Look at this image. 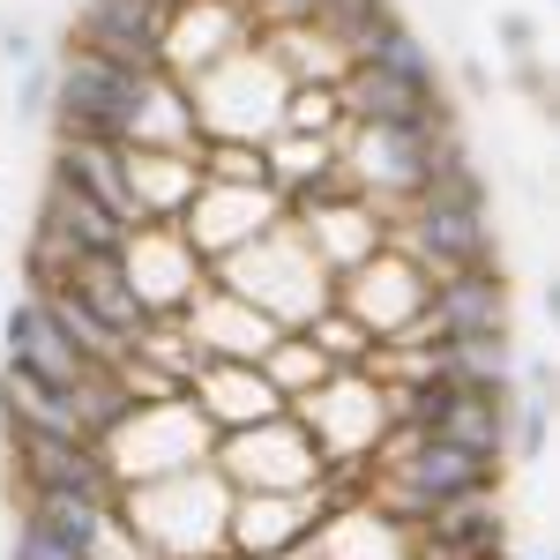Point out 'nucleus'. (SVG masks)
Masks as SVG:
<instances>
[{
	"instance_id": "f8f14e48",
	"label": "nucleus",
	"mask_w": 560,
	"mask_h": 560,
	"mask_svg": "<svg viewBox=\"0 0 560 560\" xmlns=\"http://www.w3.org/2000/svg\"><path fill=\"white\" fill-rule=\"evenodd\" d=\"M419 329L427 337H509V277L493 261L456 269V277H433Z\"/></svg>"
},
{
	"instance_id": "1a4fd4ad",
	"label": "nucleus",
	"mask_w": 560,
	"mask_h": 560,
	"mask_svg": "<svg viewBox=\"0 0 560 560\" xmlns=\"http://www.w3.org/2000/svg\"><path fill=\"white\" fill-rule=\"evenodd\" d=\"M8 448H15L23 493H75V501H113V509H120V486H113V471H105V448H97V441L8 433Z\"/></svg>"
},
{
	"instance_id": "c756f323",
	"label": "nucleus",
	"mask_w": 560,
	"mask_h": 560,
	"mask_svg": "<svg viewBox=\"0 0 560 560\" xmlns=\"http://www.w3.org/2000/svg\"><path fill=\"white\" fill-rule=\"evenodd\" d=\"M546 560H560V553H546Z\"/></svg>"
},
{
	"instance_id": "0eeeda50",
	"label": "nucleus",
	"mask_w": 560,
	"mask_h": 560,
	"mask_svg": "<svg viewBox=\"0 0 560 560\" xmlns=\"http://www.w3.org/2000/svg\"><path fill=\"white\" fill-rule=\"evenodd\" d=\"M165 31H173L165 0H90L83 8V52L135 68V75H165Z\"/></svg>"
},
{
	"instance_id": "dca6fc26",
	"label": "nucleus",
	"mask_w": 560,
	"mask_h": 560,
	"mask_svg": "<svg viewBox=\"0 0 560 560\" xmlns=\"http://www.w3.org/2000/svg\"><path fill=\"white\" fill-rule=\"evenodd\" d=\"M52 179L75 187L83 202H97L120 232H142V202H135V179H128V150H113V142H60Z\"/></svg>"
},
{
	"instance_id": "cd10ccee",
	"label": "nucleus",
	"mask_w": 560,
	"mask_h": 560,
	"mask_svg": "<svg viewBox=\"0 0 560 560\" xmlns=\"http://www.w3.org/2000/svg\"><path fill=\"white\" fill-rule=\"evenodd\" d=\"M232 8H247V0H232Z\"/></svg>"
},
{
	"instance_id": "f3484780",
	"label": "nucleus",
	"mask_w": 560,
	"mask_h": 560,
	"mask_svg": "<svg viewBox=\"0 0 560 560\" xmlns=\"http://www.w3.org/2000/svg\"><path fill=\"white\" fill-rule=\"evenodd\" d=\"M38 240H45V247H60L68 261H113V255H120V247L135 240V232H120V224H113V217L97 210V202H83L75 187H60V179H45Z\"/></svg>"
},
{
	"instance_id": "393cba45",
	"label": "nucleus",
	"mask_w": 560,
	"mask_h": 560,
	"mask_svg": "<svg viewBox=\"0 0 560 560\" xmlns=\"http://www.w3.org/2000/svg\"><path fill=\"white\" fill-rule=\"evenodd\" d=\"M45 97H52V75H31L23 83V113H45Z\"/></svg>"
},
{
	"instance_id": "bb28decb",
	"label": "nucleus",
	"mask_w": 560,
	"mask_h": 560,
	"mask_svg": "<svg viewBox=\"0 0 560 560\" xmlns=\"http://www.w3.org/2000/svg\"><path fill=\"white\" fill-rule=\"evenodd\" d=\"M277 560H314V546H292V553H277Z\"/></svg>"
},
{
	"instance_id": "6e6552de",
	"label": "nucleus",
	"mask_w": 560,
	"mask_h": 560,
	"mask_svg": "<svg viewBox=\"0 0 560 560\" xmlns=\"http://www.w3.org/2000/svg\"><path fill=\"white\" fill-rule=\"evenodd\" d=\"M329 509V493H232L224 523V553L232 560H277L314 538V523Z\"/></svg>"
},
{
	"instance_id": "20e7f679",
	"label": "nucleus",
	"mask_w": 560,
	"mask_h": 560,
	"mask_svg": "<svg viewBox=\"0 0 560 560\" xmlns=\"http://www.w3.org/2000/svg\"><path fill=\"white\" fill-rule=\"evenodd\" d=\"M329 306L359 322L374 351L382 345H404V337H419V314H427V277L411 269V261L396 255V247H374V255L345 269L337 284H329Z\"/></svg>"
},
{
	"instance_id": "9b49d317",
	"label": "nucleus",
	"mask_w": 560,
	"mask_h": 560,
	"mask_svg": "<svg viewBox=\"0 0 560 560\" xmlns=\"http://www.w3.org/2000/svg\"><path fill=\"white\" fill-rule=\"evenodd\" d=\"M337 113H345V128H396V135H441V128H456L441 90L388 83V75H374V68H345V83H337Z\"/></svg>"
},
{
	"instance_id": "aec40b11",
	"label": "nucleus",
	"mask_w": 560,
	"mask_h": 560,
	"mask_svg": "<svg viewBox=\"0 0 560 560\" xmlns=\"http://www.w3.org/2000/svg\"><path fill=\"white\" fill-rule=\"evenodd\" d=\"M329 374H337V366H329L322 351L306 345V329H284L277 345L261 351V382H269V388H277V396H284V411H292L300 396H314V388L329 382Z\"/></svg>"
},
{
	"instance_id": "b1692460",
	"label": "nucleus",
	"mask_w": 560,
	"mask_h": 560,
	"mask_svg": "<svg viewBox=\"0 0 560 560\" xmlns=\"http://www.w3.org/2000/svg\"><path fill=\"white\" fill-rule=\"evenodd\" d=\"M501 38H509V45H516V52H523V45L538 38V23H530V15H501Z\"/></svg>"
},
{
	"instance_id": "5701e85b",
	"label": "nucleus",
	"mask_w": 560,
	"mask_h": 560,
	"mask_svg": "<svg viewBox=\"0 0 560 560\" xmlns=\"http://www.w3.org/2000/svg\"><path fill=\"white\" fill-rule=\"evenodd\" d=\"M8 560H75V553H60V546L31 538V530H15V538H8Z\"/></svg>"
},
{
	"instance_id": "c85d7f7f",
	"label": "nucleus",
	"mask_w": 560,
	"mask_h": 560,
	"mask_svg": "<svg viewBox=\"0 0 560 560\" xmlns=\"http://www.w3.org/2000/svg\"><path fill=\"white\" fill-rule=\"evenodd\" d=\"M217 560H232V553H217Z\"/></svg>"
},
{
	"instance_id": "6ab92c4d",
	"label": "nucleus",
	"mask_w": 560,
	"mask_h": 560,
	"mask_svg": "<svg viewBox=\"0 0 560 560\" xmlns=\"http://www.w3.org/2000/svg\"><path fill=\"white\" fill-rule=\"evenodd\" d=\"M0 396H8V433H52V441H90L83 396L75 388H45L31 374L0 366Z\"/></svg>"
},
{
	"instance_id": "a211bd4d",
	"label": "nucleus",
	"mask_w": 560,
	"mask_h": 560,
	"mask_svg": "<svg viewBox=\"0 0 560 560\" xmlns=\"http://www.w3.org/2000/svg\"><path fill=\"white\" fill-rule=\"evenodd\" d=\"M113 501H75V493H23V523L15 530H31V538H45V546H60V553L90 560L97 553V538L113 530Z\"/></svg>"
},
{
	"instance_id": "423d86ee",
	"label": "nucleus",
	"mask_w": 560,
	"mask_h": 560,
	"mask_svg": "<svg viewBox=\"0 0 560 560\" xmlns=\"http://www.w3.org/2000/svg\"><path fill=\"white\" fill-rule=\"evenodd\" d=\"M120 269H128L135 300L150 306V322H179L187 300L210 284V261L179 240V224H142L128 247H120Z\"/></svg>"
},
{
	"instance_id": "2eb2a0df",
	"label": "nucleus",
	"mask_w": 560,
	"mask_h": 560,
	"mask_svg": "<svg viewBox=\"0 0 560 560\" xmlns=\"http://www.w3.org/2000/svg\"><path fill=\"white\" fill-rule=\"evenodd\" d=\"M314 560H419V538L404 523H388L374 501H329L322 523H314Z\"/></svg>"
},
{
	"instance_id": "ddd939ff",
	"label": "nucleus",
	"mask_w": 560,
	"mask_h": 560,
	"mask_svg": "<svg viewBox=\"0 0 560 560\" xmlns=\"http://www.w3.org/2000/svg\"><path fill=\"white\" fill-rule=\"evenodd\" d=\"M0 345H8V374H31V382H45V388H83L90 374H97L83 351H75L60 329H52V322H45L38 292H23V300L8 306Z\"/></svg>"
},
{
	"instance_id": "7ed1b4c3",
	"label": "nucleus",
	"mask_w": 560,
	"mask_h": 560,
	"mask_svg": "<svg viewBox=\"0 0 560 560\" xmlns=\"http://www.w3.org/2000/svg\"><path fill=\"white\" fill-rule=\"evenodd\" d=\"M210 471L232 493H322V456H314V441L300 433L292 411L247 433H217Z\"/></svg>"
},
{
	"instance_id": "f257e3e1",
	"label": "nucleus",
	"mask_w": 560,
	"mask_h": 560,
	"mask_svg": "<svg viewBox=\"0 0 560 560\" xmlns=\"http://www.w3.org/2000/svg\"><path fill=\"white\" fill-rule=\"evenodd\" d=\"M150 83H158V75L113 68V60H97V52L75 45V52L60 60V75H52V97H60V105H45V113H52L60 142H113V150H128L135 113L150 105Z\"/></svg>"
},
{
	"instance_id": "a878e982",
	"label": "nucleus",
	"mask_w": 560,
	"mask_h": 560,
	"mask_svg": "<svg viewBox=\"0 0 560 560\" xmlns=\"http://www.w3.org/2000/svg\"><path fill=\"white\" fill-rule=\"evenodd\" d=\"M0 60H8V68H23V60H31V38H23V31H8V38H0Z\"/></svg>"
},
{
	"instance_id": "4be33fe9",
	"label": "nucleus",
	"mask_w": 560,
	"mask_h": 560,
	"mask_svg": "<svg viewBox=\"0 0 560 560\" xmlns=\"http://www.w3.org/2000/svg\"><path fill=\"white\" fill-rule=\"evenodd\" d=\"M247 8H255V23H269V31H314L329 0H247Z\"/></svg>"
},
{
	"instance_id": "f03ea898",
	"label": "nucleus",
	"mask_w": 560,
	"mask_h": 560,
	"mask_svg": "<svg viewBox=\"0 0 560 560\" xmlns=\"http://www.w3.org/2000/svg\"><path fill=\"white\" fill-rule=\"evenodd\" d=\"M97 448H105L113 486L128 493V486H150V478L202 471V464H210V448H217V433L202 427V411H195L187 396H173V404H135L128 427L105 433Z\"/></svg>"
},
{
	"instance_id": "412c9836",
	"label": "nucleus",
	"mask_w": 560,
	"mask_h": 560,
	"mask_svg": "<svg viewBox=\"0 0 560 560\" xmlns=\"http://www.w3.org/2000/svg\"><path fill=\"white\" fill-rule=\"evenodd\" d=\"M351 68H374V75H388V83H411V90H441V68H433V45H419L404 23H388L382 38L366 45Z\"/></svg>"
},
{
	"instance_id": "4468645a",
	"label": "nucleus",
	"mask_w": 560,
	"mask_h": 560,
	"mask_svg": "<svg viewBox=\"0 0 560 560\" xmlns=\"http://www.w3.org/2000/svg\"><path fill=\"white\" fill-rule=\"evenodd\" d=\"M187 404L202 411L210 433H247V427L284 419V396L261 382V366H224V359H210V366L187 382Z\"/></svg>"
},
{
	"instance_id": "9d476101",
	"label": "nucleus",
	"mask_w": 560,
	"mask_h": 560,
	"mask_svg": "<svg viewBox=\"0 0 560 560\" xmlns=\"http://www.w3.org/2000/svg\"><path fill=\"white\" fill-rule=\"evenodd\" d=\"M179 329H187V345L202 351V359H224V366H261V351L284 337L269 314H255V306L240 300V292H224V284H202L187 300V314H179Z\"/></svg>"
},
{
	"instance_id": "39448f33",
	"label": "nucleus",
	"mask_w": 560,
	"mask_h": 560,
	"mask_svg": "<svg viewBox=\"0 0 560 560\" xmlns=\"http://www.w3.org/2000/svg\"><path fill=\"white\" fill-rule=\"evenodd\" d=\"M388 247L433 284V277L493 261V224H486V202H404L388 217Z\"/></svg>"
}]
</instances>
